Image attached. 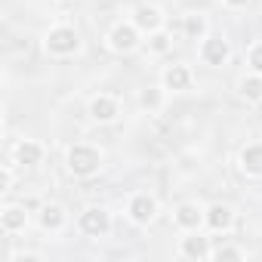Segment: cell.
<instances>
[{"label": "cell", "instance_id": "6da1fadb", "mask_svg": "<svg viewBox=\"0 0 262 262\" xmlns=\"http://www.w3.org/2000/svg\"><path fill=\"white\" fill-rule=\"evenodd\" d=\"M99 167H102V151H99L96 145L77 142V145H71V148H68V170H71L74 176L86 179V176L99 173Z\"/></svg>", "mask_w": 262, "mask_h": 262}, {"label": "cell", "instance_id": "7a4b0ae2", "mask_svg": "<svg viewBox=\"0 0 262 262\" xmlns=\"http://www.w3.org/2000/svg\"><path fill=\"white\" fill-rule=\"evenodd\" d=\"M77 47H80V34H77L71 25H56V28H50V34H47V50H50L53 56H71V53H77Z\"/></svg>", "mask_w": 262, "mask_h": 262}, {"label": "cell", "instance_id": "3957f363", "mask_svg": "<svg viewBox=\"0 0 262 262\" xmlns=\"http://www.w3.org/2000/svg\"><path fill=\"white\" fill-rule=\"evenodd\" d=\"M77 228H80L86 237H105V234L111 231V216H108V210H102V207H86V210L80 213V219H77Z\"/></svg>", "mask_w": 262, "mask_h": 262}, {"label": "cell", "instance_id": "277c9868", "mask_svg": "<svg viewBox=\"0 0 262 262\" xmlns=\"http://www.w3.org/2000/svg\"><path fill=\"white\" fill-rule=\"evenodd\" d=\"M108 47L114 53H129V50H136L139 47V28L136 25H114L108 31Z\"/></svg>", "mask_w": 262, "mask_h": 262}, {"label": "cell", "instance_id": "5b68a950", "mask_svg": "<svg viewBox=\"0 0 262 262\" xmlns=\"http://www.w3.org/2000/svg\"><path fill=\"white\" fill-rule=\"evenodd\" d=\"M126 213H129V219H133V222H139V225H148V222L158 216V201H155L151 194H136L133 201H129Z\"/></svg>", "mask_w": 262, "mask_h": 262}, {"label": "cell", "instance_id": "8992f818", "mask_svg": "<svg viewBox=\"0 0 262 262\" xmlns=\"http://www.w3.org/2000/svg\"><path fill=\"white\" fill-rule=\"evenodd\" d=\"M228 56H231V47H228V40H222V37H207L204 43H201V59H204V65H225L228 62Z\"/></svg>", "mask_w": 262, "mask_h": 262}, {"label": "cell", "instance_id": "52a82bcc", "mask_svg": "<svg viewBox=\"0 0 262 262\" xmlns=\"http://www.w3.org/2000/svg\"><path fill=\"white\" fill-rule=\"evenodd\" d=\"M204 219H207V210H201L198 204H179L176 207V225L182 231H198Z\"/></svg>", "mask_w": 262, "mask_h": 262}, {"label": "cell", "instance_id": "ba28073f", "mask_svg": "<svg viewBox=\"0 0 262 262\" xmlns=\"http://www.w3.org/2000/svg\"><path fill=\"white\" fill-rule=\"evenodd\" d=\"M161 22H164V16H161V10L158 7H148V4H142V7H136V13H133V25L139 28V31H161Z\"/></svg>", "mask_w": 262, "mask_h": 262}, {"label": "cell", "instance_id": "9c48e42d", "mask_svg": "<svg viewBox=\"0 0 262 262\" xmlns=\"http://www.w3.org/2000/svg\"><path fill=\"white\" fill-rule=\"evenodd\" d=\"M120 114V108H117V99H111V96H96L93 102H90V117L96 120V123H108V120H114Z\"/></svg>", "mask_w": 262, "mask_h": 262}, {"label": "cell", "instance_id": "30bf717a", "mask_svg": "<svg viewBox=\"0 0 262 262\" xmlns=\"http://www.w3.org/2000/svg\"><path fill=\"white\" fill-rule=\"evenodd\" d=\"M213 231H228L231 225H234V210L228 207V204H213V207H207V219H204Z\"/></svg>", "mask_w": 262, "mask_h": 262}, {"label": "cell", "instance_id": "8fae6325", "mask_svg": "<svg viewBox=\"0 0 262 262\" xmlns=\"http://www.w3.org/2000/svg\"><path fill=\"white\" fill-rule=\"evenodd\" d=\"M182 256L185 259H194V262H204V259H210L213 256V250H210V241L207 237H201V234H194V237H182Z\"/></svg>", "mask_w": 262, "mask_h": 262}, {"label": "cell", "instance_id": "7c38bea8", "mask_svg": "<svg viewBox=\"0 0 262 262\" xmlns=\"http://www.w3.org/2000/svg\"><path fill=\"white\" fill-rule=\"evenodd\" d=\"M164 86H167V90H176V93L188 90V86H191V71H188L185 65H170V68L164 71Z\"/></svg>", "mask_w": 262, "mask_h": 262}, {"label": "cell", "instance_id": "4fadbf2b", "mask_svg": "<svg viewBox=\"0 0 262 262\" xmlns=\"http://www.w3.org/2000/svg\"><path fill=\"white\" fill-rule=\"evenodd\" d=\"M25 222H28V213H25V207H7L4 213H0V228H4L7 234H16V231H22V228H25Z\"/></svg>", "mask_w": 262, "mask_h": 262}, {"label": "cell", "instance_id": "5bb4252c", "mask_svg": "<svg viewBox=\"0 0 262 262\" xmlns=\"http://www.w3.org/2000/svg\"><path fill=\"white\" fill-rule=\"evenodd\" d=\"M40 158H43V148H40L37 142L25 139V142L16 145V164H22V167H37Z\"/></svg>", "mask_w": 262, "mask_h": 262}, {"label": "cell", "instance_id": "9a60e30c", "mask_svg": "<svg viewBox=\"0 0 262 262\" xmlns=\"http://www.w3.org/2000/svg\"><path fill=\"white\" fill-rule=\"evenodd\" d=\"M241 167L250 176H262V145L259 142H253V145H247L241 151Z\"/></svg>", "mask_w": 262, "mask_h": 262}, {"label": "cell", "instance_id": "2e32d148", "mask_svg": "<svg viewBox=\"0 0 262 262\" xmlns=\"http://www.w3.org/2000/svg\"><path fill=\"white\" fill-rule=\"evenodd\" d=\"M40 225H43L47 231H59V228L65 225V210H62L59 204L43 207V210H40Z\"/></svg>", "mask_w": 262, "mask_h": 262}, {"label": "cell", "instance_id": "e0dca14e", "mask_svg": "<svg viewBox=\"0 0 262 262\" xmlns=\"http://www.w3.org/2000/svg\"><path fill=\"white\" fill-rule=\"evenodd\" d=\"M241 96L247 102H262V74H250L241 80Z\"/></svg>", "mask_w": 262, "mask_h": 262}, {"label": "cell", "instance_id": "ac0fdd59", "mask_svg": "<svg viewBox=\"0 0 262 262\" xmlns=\"http://www.w3.org/2000/svg\"><path fill=\"white\" fill-rule=\"evenodd\" d=\"M182 28H185V37H188V40H201V37H204V31H207V19L191 13V16H185Z\"/></svg>", "mask_w": 262, "mask_h": 262}, {"label": "cell", "instance_id": "d6986e66", "mask_svg": "<svg viewBox=\"0 0 262 262\" xmlns=\"http://www.w3.org/2000/svg\"><path fill=\"white\" fill-rule=\"evenodd\" d=\"M170 47H173V40H170V34H167V31H151V34H148V50H151L155 56L167 53Z\"/></svg>", "mask_w": 262, "mask_h": 262}, {"label": "cell", "instance_id": "ffe728a7", "mask_svg": "<svg viewBox=\"0 0 262 262\" xmlns=\"http://www.w3.org/2000/svg\"><path fill=\"white\" fill-rule=\"evenodd\" d=\"M161 102H164L161 90H142V96H139V105H142V108H148V111H158V108H161Z\"/></svg>", "mask_w": 262, "mask_h": 262}, {"label": "cell", "instance_id": "44dd1931", "mask_svg": "<svg viewBox=\"0 0 262 262\" xmlns=\"http://www.w3.org/2000/svg\"><path fill=\"white\" fill-rule=\"evenodd\" d=\"M247 62H250V71H253V74H262V40L250 47V53H247Z\"/></svg>", "mask_w": 262, "mask_h": 262}, {"label": "cell", "instance_id": "7402d4cb", "mask_svg": "<svg viewBox=\"0 0 262 262\" xmlns=\"http://www.w3.org/2000/svg\"><path fill=\"white\" fill-rule=\"evenodd\" d=\"M213 259H231V262H237V259H244V253L237 250V247H219V250H213Z\"/></svg>", "mask_w": 262, "mask_h": 262}, {"label": "cell", "instance_id": "603a6c76", "mask_svg": "<svg viewBox=\"0 0 262 262\" xmlns=\"http://www.w3.org/2000/svg\"><path fill=\"white\" fill-rule=\"evenodd\" d=\"M250 4V0H225V7H231V10H244Z\"/></svg>", "mask_w": 262, "mask_h": 262}, {"label": "cell", "instance_id": "cb8c5ba5", "mask_svg": "<svg viewBox=\"0 0 262 262\" xmlns=\"http://www.w3.org/2000/svg\"><path fill=\"white\" fill-rule=\"evenodd\" d=\"M25 210H37V198H28L25 201Z\"/></svg>", "mask_w": 262, "mask_h": 262}]
</instances>
